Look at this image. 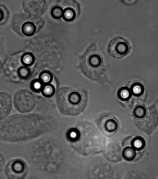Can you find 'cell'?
<instances>
[{"label": "cell", "instance_id": "obj_1", "mask_svg": "<svg viewBox=\"0 0 158 179\" xmlns=\"http://www.w3.org/2000/svg\"><path fill=\"white\" fill-rule=\"evenodd\" d=\"M46 120L34 114H16L2 120L0 124V136L4 141L12 143L32 139L46 129Z\"/></svg>", "mask_w": 158, "mask_h": 179}, {"label": "cell", "instance_id": "obj_2", "mask_svg": "<svg viewBox=\"0 0 158 179\" xmlns=\"http://www.w3.org/2000/svg\"><path fill=\"white\" fill-rule=\"evenodd\" d=\"M56 100L58 107L61 113L76 115L84 109L87 97L85 91L81 87H65L58 90Z\"/></svg>", "mask_w": 158, "mask_h": 179}, {"label": "cell", "instance_id": "obj_3", "mask_svg": "<svg viewBox=\"0 0 158 179\" xmlns=\"http://www.w3.org/2000/svg\"><path fill=\"white\" fill-rule=\"evenodd\" d=\"M34 55L29 52L19 53L7 58L4 64V70L7 79L11 82L22 83L31 77L29 67L34 63Z\"/></svg>", "mask_w": 158, "mask_h": 179}, {"label": "cell", "instance_id": "obj_4", "mask_svg": "<svg viewBox=\"0 0 158 179\" xmlns=\"http://www.w3.org/2000/svg\"><path fill=\"white\" fill-rule=\"evenodd\" d=\"M13 102L15 110L22 113L31 111L35 104L33 95L25 89H20L17 91L14 95Z\"/></svg>", "mask_w": 158, "mask_h": 179}, {"label": "cell", "instance_id": "obj_5", "mask_svg": "<svg viewBox=\"0 0 158 179\" xmlns=\"http://www.w3.org/2000/svg\"><path fill=\"white\" fill-rule=\"evenodd\" d=\"M12 25L15 32L21 36H31L36 30L35 25L31 21H24L21 14H16L13 16Z\"/></svg>", "mask_w": 158, "mask_h": 179}, {"label": "cell", "instance_id": "obj_6", "mask_svg": "<svg viewBox=\"0 0 158 179\" xmlns=\"http://www.w3.org/2000/svg\"><path fill=\"white\" fill-rule=\"evenodd\" d=\"M5 172L9 179H22L26 174L27 167L23 160L15 159L8 163L6 167Z\"/></svg>", "mask_w": 158, "mask_h": 179}, {"label": "cell", "instance_id": "obj_7", "mask_svg": "<svg viewBox=\"0 0 158 179\" xmlns=\"http://www.w3.org/2000/svg\"><path fill=\"white\" fill-rule=\"evenodd\" d=\"M129 50L130 46L127 42L120 36L114 37L110 41L107 47L108 53L114 57L125 55Z\"/></svg>", "mask_w": 158, "mask_h": 179}, {"label": "cell", "instance_id": "obj_8", "mask_svg": "<svg viewBox=\"0 0 158 179\" xmlns=\"http://www.w3.org/2000/svg\"><path fill=\"white\" fill-rule=\"evenodd\" d=\"M12 108V100L8 93L2 92L0 94V117L1 120L8 117Z\"/></svg>", "mask_w": 158, "mask_h": 179}, {"label": "cell", "instance_id": "obj_9", "mask_svg": "<svg viewBox=\"0 0 158 179\" xmlns=\"http://www.w3.org/2000/svg\"><path fill=\"white\" fill-rule=\"evenodd\" d=\"M102 59L98 53H94L90 55L87 59V64L89 68L95 69L100 67L102 63Z\"/></svg>", "mask_w": 158, "mask_h": 179}, {"label": "cell", "instance_id": "obj_10", "mask_svg": "<svg viewBox=\"0 0 158 179\" xmlns=\"http://www.w3.org/2000/svg\"><path fill=\"white\" fill-rule=\"evenodd\" d=\"M117 121L114 119L110 118L107 119L105 122L104 127L105 130L109 133L115 132L118 128Z\"/></svg>", "mask_w": 158, "mask_h": 179}, {"label": "cell", "instance_id": "obj_11", "mask_svg": "<svg viewBox=\"0 0 158 179\" xmlns=\"http://www.w3.org/2000/svg\"><path fill=\"white\" fill-rule=\"evenodd\" d=\"M146 108L142 105H138L134 108L133 114L134 116L137 119H142L144 118L147 114Z\"/></svg>", "mask_w": 158, "mask_h": 179}, {"label": "cell", "instance_id": "obj_12", "mask_svg": "<svg viewBox=\"0 0 158 179\" xmlns=\"http://www.w3.org/2000/svg\"><path fill=\"white\" fill-rule=\"evenodd\" d=\"M64 10L61 6L56 5L52 7L50 11V15L54 19L58 20L63 16Z\"/></svg>", "mask_w": 158, "mask_h": 179}, {"label": "cell", "instance_id": "obj_13", "mask_svg": "<svg viewBox=\"0 0 158 179\" xmlns=\"http://www.w3.org/2000/svg\"><path fill=\"white\" fill-rule=\"evenodd\" d=\"M75 10L71 8H67L64 11L63 18L67 21H71L74 20L76 17Z\"/></svg>", "mask_w": 158, "mask_h": 179}, {"label": "cell", "instance_id": "obj_14", "mask_svg": "<svg viewBox=\"0 0 158 179\" xmlns=\"http://www.w3.org/2000/svg\"><path fill=\"white\" fill-rule=\"evenodd\" d=\"M123 155L126 159L128 160H131L134 159L135 154L133 149L130 148H127L124 150L123 152Z\"/></svg>", "mask_w": 158, "mask_h": 179}, {"label": "cell", "instance_id": "obj_15", "mask_svg": "<svg viewBox=\"0 0 158 179\" xmlns=\"http://www.w3.org/2000/svg\"><path fill=\"white\" fill-rule=\"evenodd\" d=\"M40 78L42 82L45 83H47L51 81L52 76L49 72L47 71H44L41 74Z\"/></svg>", "mask_w": 158, "mask_h": 179}, {"label": "cell", "instance_id": "obj_16", "mask_svg": "<svg viewBox=\"0 0 158 179\" xmlns=\"http://www.w3.org/2000/svg\"><path fill=\"white\" fill-rule=\"evenodd\" d=\"M54 92L53 87L50 85H46L43 88L44 94L47 96H50L52 95Z\"/></svg>", "mask_w": 158, "mask_h": 179}, {"label": "cell", "instance_id": "obj_17", "mask_svg": "<svg viewBox=\"0 0 158 179\" xmlns=\"http://www.w3.org/2000/svg\"><path fill=\"white\" fill-rule=\"evenodd\" d=\"M133 145L135 148L140 149L143 148V142L140 138H136L133 141Z\"/></svg>", "mask_w": 158, "mask_h": 179}, {"label": "cell", "instance_id": "obj_18", "mask_svg": "<svg viewBox=\"0 0 158 179\" xmlns=\"http://www.w3.org/2000/svg\"><path fill=\"white\" fill-rule=\"evenodd\" d=\"M33 85L35 89H39L41 86L40 84L38 82H35Z\"/></svg>", "mask_w": 158, "mask_h": 179}, {"label": "cell", "instance_id": "obj_19", "mask_svg": "<svg viewBox=\"0 0 158 179\" xmlns=\"http://www.w3.org/2000/svg\"><path fill=\"white\" fill-rule=\"evenodd\" d=\"M0 120H1V119H0Z\"/></svg>", "mask_w": 158, "mask_h": 179}]
</instances>
